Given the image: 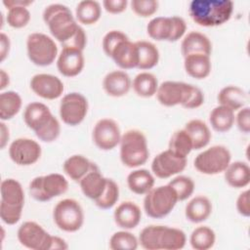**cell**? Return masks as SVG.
<instances>
[{
  "label": "cell",
  "mask_w": 250,
  "mask_h": 250,
  "mask_svg": "<svg viewBox=\"0 0 250 250\" xmlns=\"http://www.w3.org/2000/svg\"><path fill=\"white\" fill-rule=\"evenodd\" d=\"M23 120L36 137L45 143L55 141L61 133L59 120L52 114L49 107L39 102H33L26 105L23 112Z\"/></svg>",
  "instance_id": "1"
},
{
  "label": "cell",
  "mask_w": 250,
  "mask_h": 250,
  "mask_svg": "<svg viewBox=\"0 0 250 250\" xmlns=\"http://www.w3.org/2000/svg\"><path fill=\"white\" fill-rule=\"evenodd\" d=\"M232 11L233 2L229 0H193L188 7L192 21L206 27L224 24L230 19Z\"/></svg>",
  "instance_id": "2"
},
{
  "label": "cell",
  "mask_w": 250,
  "mask_h": 250,
  "mask_svg": "<svg viewBox=\"0 0 250 250\" xmlns=\"http://www.w3.org/2000/svg\"><path fill=\"white\" fill-rule=\"evenodd\" d=\"M139 242L146 250H179L186 245L187 237L180 229L150 225L142 229Z\"/></svg>",
  "instance_id": "3"
},
{
  "label": "cell",
  "mask_w": 250,
  "mask_h": 250,
  "mask_svg": "<svg viewBox=\"0 0 250 250\" xmlns=\"http://www.w3.org/2000/svg\"><path fill=\"white\" fill-rule=\"evenodd\" d=\"M43 21L53 37L62 45L67 42L79 28L70 9L62 4H51L43 12Z\"/></svg>",
  "instance_id": "4"
},
{
  "label": "cell",
  "mask_w": 250,
  "mask_h": 250,
  "mask_svg": "<svg viewBox=\"0 0 250 250\" xmlns=\"http://www.w3.org/2000/svg\"><path fill=\"white\" fill-rule=\"evenodd\" d=\"M120 160L129 167L136 168L144 165L149 155L146 138L139 130H128L120 140Z\"/></svg>",
  "instance_id": "5"
},
{
  "label": "cell",
  "mask_w": 250,
  "mask_h": 250,
  "mask_svg": "<svg viewBox=\"0 0 250 250\" xmlns=\"http://www.w3.org/2000/svg\"><path fill=\"white\" fill-rule=\"evenodd\" d=\"M178 196L169 185L152 188L146 193L144 198V209L146 214L153 219L166 217L176 206Z\"/></svg>",
  "instance_id": "6"
},
{
  "label": "cell",
  "mask_w": 250,
  "mask_h": 250,
  "mask_svg": "<svg viewBox=\"0 0 250 250\" xmlns=\"http://www.w3.org/2000/svg\"><path fill=\"white\" fill-rule=\"evenodd\" d=\"M186 30L185 20L177 16L156 17L150 20L146 25L148 36L156 41H178L184 36Z\"/></svg>",
  "instance_id": "7"
},
{
  "label": "cell",
  "mask_w": 250,
  "mask_h": 250,
  "mask_svg": "<svg viewBox=\"0 0 250 250\" xmlns=\"http://www.w3.org/2000/svg\"><path fill=\"white\" fill-rule=\"evenodd\" d=\"M53 219L60 229L66 232H75L83 226L84 212L78 201L65 198L56 204Z\"/></svg>",
  "instance_id": "8"
},
{
  "label": "cell",
  "mask_w": 250,
  "mask_h": 250,
  "mask_svg": "<svg viewBox=\"0 0 250 250\" xmlns=\"http://www.w3.org/2000/svg\"><path fill=\"white\" fill-rule=\"evenodd\" d=\"M26 50L28 59L38 66L52 64L58 56V47L55 41L50 36L40 32L28 35Z\"/></svg>",
  "instance_id": "9"
},
{
  "label": "cell",
  "mask_w": 250,
  "mask_h": 250,
  "mask_svg": "<svg viewBox=\"0 0 250 250\" xmlns=\"http://www.w3.org/2000/svg\"><path fill=\"white\" fill-rule=\"evenodd\" d=\"M68 188L67 180L61 174L52 173L34 178L29 184L30 195L37 201L45 202L63 194Z\"/></svg>",
  "instance_id": "10"
},
{
  "label": "cell",
  "mask_w": 250,
  "mask_h": 250,
  "mask_svg": "<svg viewBox=\"0 0 250 250\" xmlns=\"http://www.w3.org/2000/svg\"><path fill=\"white\" fill-rule=\"evenodd\" d=\"M231 154L224 146H213L200 152L194 159L195 169L205 175H217L224 172L230 163Z\"/></svg>",
  "instance_id": "11"
},
{
  "label": "cell",
  "mask_w": 250,
  "mask_h": 250,
  "mask_svg": "<svg viewBox=\"0 0 250 250\" xmlns=\"http://www.w3.org/2000/svg\"><path fill=\"white\" fill-rule=\"evenodd\" d=\"M88 112V101L80 93L72 92L64 95L60 104V116L69 126L80 124Z\"/></svg>",
  "instance_id": "12"
},
{
  "label": "cell",
  "mask_w": 250,
  "mask_h": 250,
  "mask_svg": "<svg viewBox=\"0 0 250 250\" xmlns=\"http://www.w3.org/2000/svg\"><path fill=\"white\" fill-rule=\"evenodd\" d=\"M18 239L22 246L31 250H50L52 243V235L39 224L31 221L21 225Z\"/></svg>",
  "instance_id": "13"
},
{
  "label": "cell",
  "mask_w": 250,
  "mask_h": 250,
  "mask_svg": "<svg viewBox=\"0 0 250 250\" xmlns=\"http://www.w3.org/2000/svg\"><path fill=\"white\" fill-rule=\"evenodd\" d=\"M9 155L16 164L29 166L39 160L41 156V146L32 139L19 138L11 143Z\"/></svg>",
  "instance_id": "14"
},
{
  "label": "cell",
  "mask_w": 250,
  "mask_h": 250,
  "mask_svg": "<svg viewBox=\"0 0 250 250\" xmlns=\"http://www.w3.org/2000/svg\"><path fill=\"white\" fill-rule=\"evenodd\" d=\"M121 131L118 124L111 118L99 120L93 129V142L102 150L113 149L119 145Z\"/></svg>",
  "instance_id": "15"
},
{
  "label": "cell",
  "mask_w": 250,
  "mask_h": 250,
  "mask_svg": "<svg viewBox=\"0 0 250 250\" xmlns=\"http://www.w3.org/2000/svg\"><path fill=\"white\" fill-rule=\"evenodd\" d=\"M192 85L178 81H164L157 89L156 98L164 106L183 105L189 98Z\"/></svg>",
  "instance_id": "16"
},
{
  "label": "cell",
  "mask_w": 250,
  "mask_h": 250,
  "mask_svg": "<svg viewBox=\"0 0 250 250\" xmlns=\"http://www.w3.org/2000/svg\"><path fill=\"white\" fill-rule=\"evenodd\" d=\"M187 158L175 156L169 149L158 153L151 162V171L159 179H167L184 171Z\"/></svg>",
  "instance_id": "17"
},
{
  "label": "cell",
  "mask_w": 250,
  "mask_h": 250,
  "mask_svg": "<svg viewBox=\"0 0 250 250\" xmlns=\"http://www.w3.org/2000/svg\"><path fill=\"white\" fill-rule=\"evenodd\" d=\"M30 88L37 96L45 100L60 98L64 89L59 77L47 73L35 74L30 80Z\"/></svg>",
  "instance_id": "18"
},
{
  "label": "cell",
  "mask_w": 250,
  "mask_h": 250,
  "mask_svg": "<svg viewBox=\"0 0 250 250\" xmlns=\"http://www.w3.org/2000/svg\"><path fill=\"white\" fill-rule=\"evenodd\" d=\"M84 63L83 51L74 48H62L57 60L58 70L65 77L78 75L82 71Z\"/></svg>",
  "instance_id": "19"
},
{
  "label": "cell",
  "mask_w": 250,
  "mask_h": 250,
  "mask_svg": "<svg viewBox=\"0 0 250 250\" xmlns=\"http://www.w3.org/2000/svg\"><path fill=\"white\" fill-rule=\"evenodd\" d=\"M106 180L107 178L104 177L99 167L93 163L88 173L80 180V188L86 197L95 201L103 194L106 186Z\"/></svg>",
  "instance_id": "20"
},
{
  "label": "cell",
  "mask_w": 250,
  "mask_h": 250,
  "mask_svg": "<svg viewBox=\"0 0 250 250\" xmlns=\"http://www.w3.org/2000/svg\"><path fill=\"white\" fill-rule=\"evenodd\" d=\"M115 224L124 229H132L136 228L142 218L140 207L132 201H124L120 203L113 213Z\"/></svg>",
  "instance_id": "21"
},
{
  "label": "cell",
  "mask_w": 250,
  "mask_h": 250,
  "mask_svg": "<svg viewBox=\"0 0 250 250\" xmlns=\"http://www.w3.org/2000/svg\"><path fill=\"white\" fill-rule=\"evenodd\" d=\"M131 86V78L123 70H113L108 72L103 81V88L104 92L108 96L115 98L128 94Z\"/></svg>",
  "instance_id": "22"
},
{
  "label": "cell",
  "mask_w": 250,
  "mask_h": 250,
  "mask_svg": "<svg viewBox=\"0 0 250 250\" xmlns=\"http://www.w3.org/2000/svg\"><path fill=\"white\" fill-rule=\"evenodd\" d=\"M181 52L184 58L193 54H201L210 57L212 44L205 34L198 31H191L183 39L181 43Z\"/></svg>",
  "instance_id": "23"
},
{
  "label": "cell",
  "mask_w": 250,
  "mask_h": 250,
  "mask_svg": "<svg viewBox=\"0 0 250 250\" xmlns=\"http://www.w3.org/2000/svg\"><path fill=\"white\" fill-rule=\"evenodd\" d=\"M110 58L122 69H131L138 66V50L135 42L129 39L120 42L112 51Z\"/></svg>",
  "instance_id": "24"
},
{
  "label": "cell",
  "mask_w": 250,
  "mask_h": 250,
  "mask_svg": "<svg viewBox=\"0 0 250 250\" xmlns=\"http://www.w3.org/2000/svg\"><path fill=\"white\" fill-rule=\"evenodd\" d=\"M217 99L221 105H225L233 111L244 107L248 102L246 92L240 87L233 85H229L221 89Z\"/></svg>",
  "instance_id": "25"
},
{
  "label": "cell",
  "mask_w": 250,
  "mask_h": 250,
  "mask_svg": "<svg viewBox=\"0 0 250 250\" xmlns=\"http://www.w3.org/2000/svg\"><path fill=\"white\" fill-rule=\"evenodd\" d=\"M225 172V180L234 188H242L250 183V167L246 162L235 161L229 163Z\"/></svg>",
  "instance_id": "26"
},
{
  "label": "cell",
  "mask_w": 250,
  "mask_h": 250,
  "mask_svg": "<svg viewBox=\"0 0 250 250\" xmlns=\"http://www.w3.org/2000/svg\"><path fill=\"white\" fill-rule=\"evenodd\" d=\"M212 213V203L208 197L198 195L193 197L186 206V218L191 223L206 221Z\"/></svg>",
  "instance_id": "27"
},
{
  "label": "cell",
  "mask_w": 250,
  "mask_h": 250,
  "mask_svg": "<svg viewBox=\"0 0 250 250\" xmlns=\"http://www.w3.org/2000/svg\"><path fill=\"white\" fill-rule=\"evenodd\" d=\"M184 65L186 72L195 79L206 78L212 68L210 57L201 54H193L185 57Z\"/></svg>",
  "instance_id": "28"
},
{
  "label": "cell",
  "mask_w": 250,
  "mask_h": 250,
  "mask_svg": "<svg viewBox=\"0 0 250 250\" xmlns=\"http://www.w3.org/2000/svg\"><path fill=\"white\" fill-rule=\"evenodd\" d=\"M1 201L9 206L21 207L24 205V192L21 185L15 179L3 180L0 187Z\"/></svg>",
  "instance_id": "29"
},
{
  "label": "cell",
  "mask_w": 250,
  "mask_h": 250,
  "mask_svg": "<svg viewBox=\"0 0 250 250\" xmlns=\"http://www.w3.org/2000/svg\"><path fill=\"white\" fill-rule=\"evenodd\" d=\"M184 129L191 139L193 149L203 148L211 141L212 135L210 129L208 125L200 119H192L188 121Z\"/></svg>",
  "instance_id": "30"
},
{
  "label": "cell",
  "mask_w": 250,
  "mask_h": 250,
  "mask_svg": "<svg viewBox=\"0 0 250 250\" xmlns=\"http://www.w3.org/2000/svg\"><path fill=\"white\" fill-rule=\"evenodd\" d=\"M127 185L132 192L143 195L153 188L154 177L146 169H137L128 175Z\"/></svg>",
  "instance_id": "31"
},
{
  "label": "cell",
  "mask_w": 250,
  "mask_h": 250,
  "mask_svg": "<svg viewBox=\"0 0 250 250\" xmlns=\"http://www.w3.org/2000/svg\"><path fill=\"white\" fill-rule=\"evenodd\" d=\"M93 162L87 157L81 154H74L69 156L63 163L64 173L74 182H80V180L91 169Z\"/></svg>",
  "instance_id": "32"
},
{
  "label": "cell",
  "mask_w": 250,
  "mask_h": 250,
  "mask_svg": "<svg viewBox=\"0 0 250 250\" xmlns=\"http://www.w3.org/2000/svg\"><path fill=\"white\" fill-rule=\"evenodd\" d=\"M138 50V68L150 69L154 67L159 61V51L156 46L146 40L135 42Z\"/></svg>",
  "instance_id": "33"
},
{
  "label": "cell",
  "mask_w": 250,
  "mask_h": 250,
  "mask_svg": "<svg viewBox=\"0 0 250 250\" xmlns=\"http://www.w3.org/2000/svg\"><path fill=\"white\" fill-rule=\"evenodd\" d=\"M234 111L225 105H218L212 109L209 121L212 128L219 132L225 133L231 129L234 124Z\"/></svg>",
  "instance_id": "34"
},
{
  "label": "cell",
  "mask_w": 250,
  "mask_h": 250,
  "mask_svg": "<svg viewBox=\"0 0 250 250\" xmlns=\"http://www.w3.org/2000/svg\"><path fill=\"white\" fill-rule=\"evenodd\" d=\"M75 15L77 21L86 25L96 23L101 16L102 9L98 1L95 0H83L80 1L75 9Z\"/></svg>",
  "instance_id": "35"
},
{
  "label": "cell",
  "mask_w": 250,
  "mask_h": 250,
  "mask_svg": "<svg viewBox=\"0 0 250 250\" xmlns=\"http://www.w3.org/2000/svg\"><path fill=\"white\" fill-rule=\"evenodd\" d=\"M132 86L138 96L150 98L156 94L159 85L154 74L145 71L135 76Z\"/></svg>",
  "instance_id": "36"
},
{
  "label": "cell",
  "mask_w": 250,
  "mask_h": 250,
  "mask_svg": "<svg viewBox=\"0 0 250 250\" xmlns=\"http://www.w3.org/2000/svg\"><path fill=\"white\" fill-rule=\"evenodd\" d=\"M21 98L19 93L14 91L2 92L0 94V118L10 120L17 115L21 107Z\"/></svg>",
  "instance_id": "37"
},
{
  "label": "cell",
  "mask_w": 250,
  "mask_h": 250,
  "mask_svg": "<svg viewBox=\"0 0 250 250\" xmlns=\"http://www.w3.org/2000/svg\"><path fill=\"white\" fill-rule=\"evenodd\" d=\"M168 149L179 158H187L193 147L191 139L185 129L178 130L172 135Z\"/></svg>",
  "instance_id": "38"
},
{
  "label": "cell",
  "mask_w": 250,
  "mask_h": 250,
  "mask_svg": "<svg viewBox=\"0 0 250 250\" xmlns=\"http://www.w3.org/2000/svg\"><path fill=\"white\" fill-rule=\"evenodd\" d=\"M215 241V231L207 226L197 227L192 230L189 237L190 245L195 250H208L214 246Z\"/></svg>",
  "instance_id": "39"
},
{
  "label": "cell",
  "mask_w": 250,
  "mask_h": 250,
  "mask_svg": "<svg viewBox=\"0 0 250 250\" xmlns=\"http://www.w3.org/2000/svg\"><path fill=\"white\" fill-rule=\"evenodd\" d=\"M138 244L137 237L126 230L114 232L109 239V248L111 250H136Z\"/></svg>",
  "instance_id": "40"
},
{
  "label": "cell",
  "mask_w": 250,
  "mask_h": 250,
  "mask_svg": "<svg viewBox=\"0 0 250 250\" xmlns=\"http://www.w3.org/2000/svg\"><path fill=\"white\" fill-rule=\"evenodd\" d=\"M119 198V188L117 184L111 180H106V186L103 194L95 200V204L101 209H109L115 205Z\"/></svg>",
  "instance_id": "41"
},
{
  "label": "cell",
  "mask_w": 250,
  "mask_h": 250,
  "mask_svg": "<svg viewBox=\"0 0 250 250\" xmlns=\"http://www.w3.org/2000/svg\"><path fill=\"white\" fill-rule=\"evenodd\" d=\"M168 185L172 187L177 193L179 201L188 199L194 190V183L192 179L187 176H177L172 179Z\"/></svg>",
  "instance_id": "42"
},
{
  "label": "cell",
  "mask_w": 250,
  "mask_h": 250,
  "mask_svg": "<svg viewBox=\"0 0 250 250\" xmlns=\"http://www.w3.org/2000/svg\"><path fill=\"white\" fill-rule=\"evenodd\" d=\"M30 21V12L27 7H13L8 10L7 22L11 27L22 28Z\"/></svg>",
  "instance_id": "43"
},
{
  "label": "cell",
  "mask_w": 250,
  "mask_h": 250,
  "mask_svg": "<svg viewBox=\"0 0 250 250\" xmlns=\"http://www.w3.org/2000/svg\"><path fill=\"white\" fill-rule=\"evenodd\" d=\"M132 11L142 18H147L156 13L158 1L156 0H133L131 1Z\"/></svg>",
  "instance_id": "44"
},
{
  "label": "cell",
  "mask_w": 250,
  "mask_h": 250,
  "mask_svg": "<svg viewBox=\"0 0 250 250\" xmlns=\"http://www.w3.org/2000/svg\"><path fill=\"white\" fill-rule=\"evenodd\" d=\"M129 39L128 36L119 30H110L103 38V49L106 56L110 57L114 48L122 41Z\"/></svg>",
  "instance_id": "45"
},
{
  "label": "cell",
  "mask_w": 250,
  "mask_h": 250,
  "mask_svg": "<svg viewBox=\"0 0 250 250\" xmlns=\"http://www.w3.org/2000/svg\"><path fill=\"white\" fill-rule=\"evenodd\" d=\"M22 213L21 207L9 206L5 203L0 202V217L1 220L7 225H15L17 224Z\"/></svg>",
  "instance_id": "46"
},
{
  "label": "cell",
  "mask_w": 250,
  "mask_h": 250,
  "mask_svg": "<svg viewBox=\"0 0 250 250\" xmlns=\"http://www.w3.org/2000/svg\"><path fill=\"white\" fill-rule=\"evenodd\" d=\"M86 43H87L86 33H85L84 29L81 26H79V28L77 29L75 34L62 46V48H74V49L83 51L86 46Z\"/></svg>",
  "instance_id": "47"
},
{
  "label": "cell",
  "mask_w": 250,
  "mask_h": 250,
  "mask_svg": "<svg viewBox=\"0 0 250 250\" xmlns=\"http://www.w3.org/2000/svg\"><path fill=\"white\" fill-rule=\"evenodd\" d=\"M236 122L237 128L245 134L250 132V108L248 106H244L240 108L234 118Z\"/></svg>",
  "instance_id": "48"
},
{
  "label": "cell",
  "mask_w": 250,
  "mask_h": 250,
  "mask_svg": "<svg viewBox=\"0 0 250 250\" xmlns=\"http://www.w3.org/2000/svg\"><path fill=\"white\" fill-rule=\"evenodd\" d=\"M203 103H204V95L202 91L196 86L192 85L190 96L188 100L182 106L188 109H192V108L199 107L200 105L203 104Z\"/></svg>",
  "instance_id": "49"
},
{
  "label": "cell",
  "mask_w": 250,
  "mask_h": 250,
  "mask_svg": "<svg viewBox=\"0 0 250 250\" xmlns=\"http://www.w3.org/2000/svg\"><path fill=\"white\" fill-rule=\"evenodd\" d=\"M127 0H104L103 6L104 10L110 14H120L127 8Z\"/></svg>",
  "instance_id": "50"
},
{
  "label": "cell",
  "mask_w": 250,
  "mask_h": 250,
  "mask_svg": "<svg viewBox=\"0 0 250 250\" xmlns=\"http://www.w3.org/2000/svg\"><path fill=\"white\" fill-rule=\"evenodd\" d=\"M236 209L243 217L250 216V204H249V190L242 191L236 199Z\"/></svg>",
  "instance_id": "51"
},
{
  "label": "cell",
  "mask_w": 250,
  "mask_h": 250,
  "mask_svg": "<svg viewBox=\"0 0 250 250\" xmlns=\"http://www.w3.org/2000/svg\"><path fill=\"white\" fill-rule=\"evenodd\" d=\"M10 46H11L10 38L5 33L2 32L0 34V61L1 62H3L9 55Z\"/></svg>",
  "instance_id": "52"
},
{
  "label": "cell",
  "mask_w": 250,
  "mask_h": 250,
  "mask_svg": "<svg viewBox=\"0 0 250 250\" xmlns=\"http://www.w3.org/2000/svg\"><path fill=\"white\" fill-rule=\"evenodd\" d=\"M67 248H68V245L64 239L59 236L52 235V243H51L50 250H65Z\"/></svg>",
  "instance_id": "53"
},
{
  "label": "cell",
  "mask_w": 250,
  "mask_h": 250,
  "mask_svg": "<svg viewBox=\"0 0 250 250\" xmlns=\"http://www.w3.org/2000/svg\"><path fill=\"white\" fill-rule=\"evenodd\" d=\"M0 132H1V136H0V148H4L10 139V134H9V128L6 126V124L4 122L0 123Z\"/></svg>",
  "instance_id": "54"
},
{
  "label": "cell",
  "mask_w": 250,
  "mask_h": 250,
  "mask_svg": "<svg viewBox=\"0 0 250 250\" xmlns=\"http://www.w3.org/2000/svg\"><path fill=\"white\" fill-rule=\"evenodd\" d=\"M32 4V1L29 0H4L3 5L9 10L13 7H28L29 5Z\"/></svg>",
  "instance_id": "55"
},
{
  "label": "cell",
  "mask_w": 250,
  "mask_h": 250,
  "mask_svg": "<svg viewBox=\"0 0 250 250\" xmlns=\"http://www.w3.org/2000/svg\"><path fill=\"white\" fill-rule=\"evenodd\" d=\"M10 83V77L9 74L4 70L1 69L0 70V90H3L4 88H6Z\"/></svg>",
  "instance_id": "56"
}]
</instances>
